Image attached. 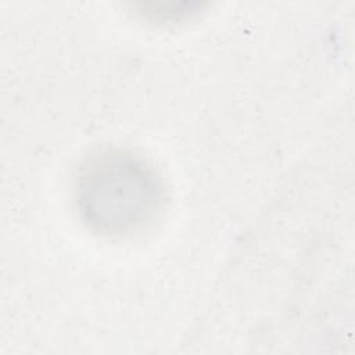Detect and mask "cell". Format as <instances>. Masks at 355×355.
Wrapping results in <instances>:
<instances>
[{
    "mask_svg": "<svg viewBox=\"0 0 355 355\" xmlns=\"http://www.w3.org/2000/svg\"><path fill=\"white\" fill-rule=\"evenodd\" d=\"M83 220L103 234L141 227L159 208L162 186L151 165L128 151H107L80 172L76 186Z\"/></svg>",
    "mask_w": 355,
    "mask_h": 355,
    "instance_id": "cell-1",
    "label": "cell"
}]
</instances>
